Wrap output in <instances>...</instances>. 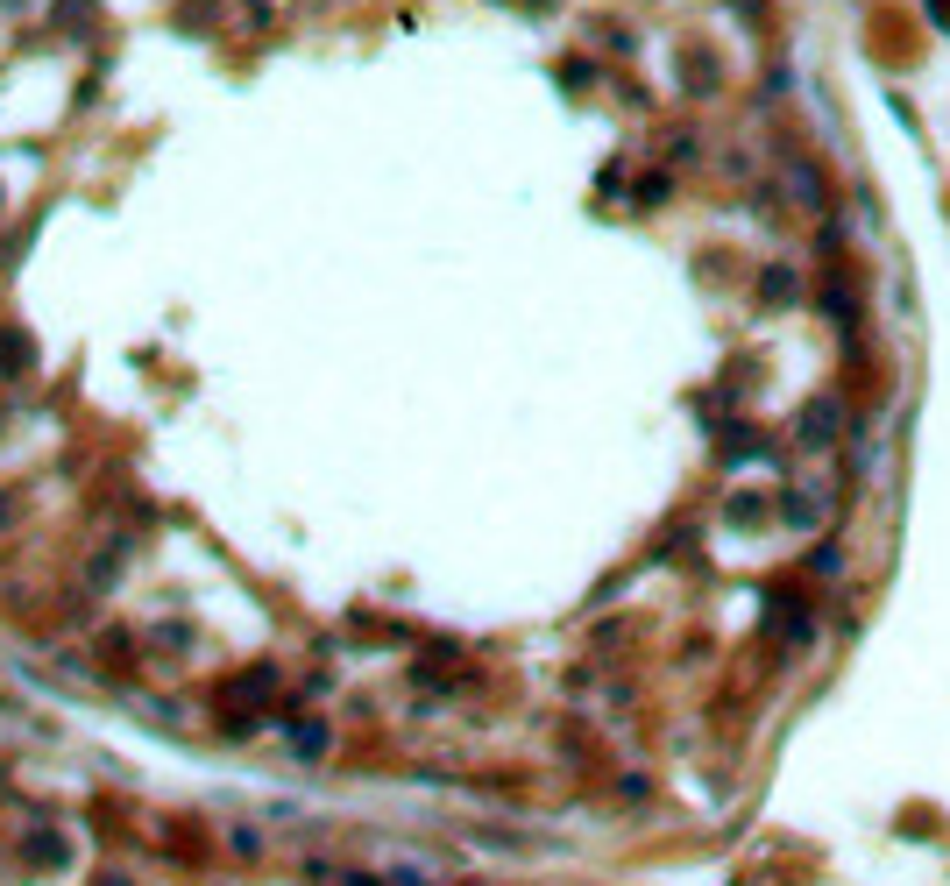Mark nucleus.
I'll list each match as a JSON object with an SVG mask.
<instances>
[{
  "mask_svg": "<svg viewBox=\"0 0 950 886\" xmlns=\"http://www.w3.org/2000/svg\"><path fill=\"white\" fill-rule=\"evenodd\" d=\"M100 886H121V879H100Z\"/></svg>",
  "mask_w": 950,
  "mask_h": 886,
  "instance_id": "nucleus-3",
  "label": "nucleus"
},
{
  "mask_svg": "<svg viewBox=\"0 0 950 886\" xmlns=\"http://www.w3.org/2000/svg\"><path fill=\"white\" fill-rule=\"evenodd\" d=\"M802 440H809V447H823V440H837V405H823V397H816V405L802 412Z\"/></svg>",
  "mask_w": 950,
  "mask_h": 886,
  "instance_id": "nucleus-1",
  "label": "nucleus"
},
{
  "mask_svg": "<svg viewBox=\"0 0 950 886\" xmlns=\"http://www.w3.org/2000/svg\"><path fill=\"white\" fill-rule=\"evenodd\" d=\"M29 858H36V865H57V858H64V837H29Z\"/></svg>",
  "mask_w": 950,
  "mask_h": 886,
  "instance_id": "nucleus-2",
  "label": "nucleus"
}]
</instances>
